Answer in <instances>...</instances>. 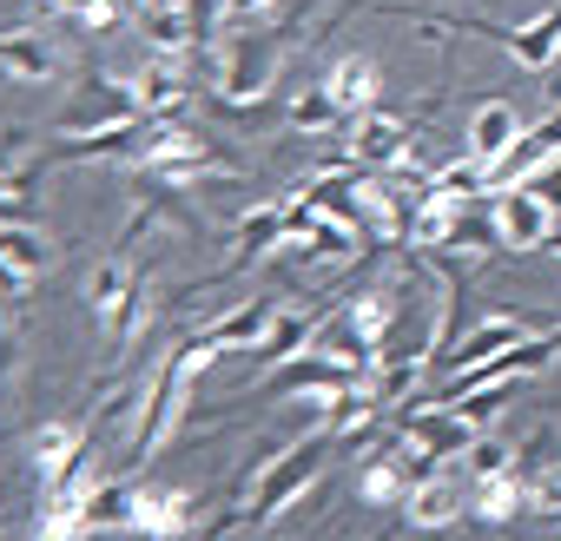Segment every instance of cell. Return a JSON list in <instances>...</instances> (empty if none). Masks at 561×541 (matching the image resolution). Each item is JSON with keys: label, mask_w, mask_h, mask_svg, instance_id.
Segmentation results:
<instances>
[{"label": "cell", "mask_w": 561, "mask_h": 541, "mask_svg": "<svg viewBox=\"0 0 561 541\" xmlns=\"http://www.w3.org/2000/svg\"><path fill=\"white\" fill-rule=\"evenodd\" d=\"M126 165H139V172H152V179H165V185H198V179L231 185V179H238V165H231L218 146H205L185 119H146L139 139H133V152H126Z\"/></svg>", "instance_id": "cell-1"}, {"label": "cell", "mask_w": 561, "mask_h": 541, "mask_svg": "<svg viewBox=\"0 0 561 541\" xmlns=\"http://www.w3.org/2000/svg\"><path fill=\"white\" fill-rule=\"evenodd\" d=\"M139 291H146V278L126 264V251L119 257H106L100 270H93V285H87V304H93V331L106 337V344H119V331H126V311L139 304Z\"/></svg>", "instance_id": "cell-7"}, {"label": "cell", "mask_w": 561, "mask_h": 541, "mask_svg": "<svg viewBox=\"0 0 561 541\" xmlns=\"http://www.w3.org/2000/svg\"><path fill=\"white\" fill-rule=\"evenodd\" d=\"M469 515L476 521H528V475H522V462H508L495 475H469Z\"/></svg>", "instance_id": "cell-15"}, {"label": "cell", "mask_w": 561, "mask_h": 541, "mask_svg": "<svg viewBox=\"0 0 561 541\" xmlns=\"http://www.w3.org/2000/svg\"><path fill=\"white\" fill-rule=\"evenodd\" d=\"M41 139H34V126H8L0 133V185H8L21 205H27V192H34V172H41V152H34Z\"/></svg>", "instance_id": "cell-24"}, {"label": "cell", "mask_w": 561, "mask_h": 541, "mask_svg": "<svg viewBox=\"0 0 561 541\" xmlns=\"http://www.w3.org/2000/svg\"><path fill=\"white\" fill-rule=\"evenodd\" d=\"M54 8H60L67 21H80L87 34H106V27L119 21V0H54Z\"/></svg>", "instance_id": "cell-30"}, {"label": "cell", "mask_w": 561, "mask_h": 541, "mask_svg": "<svg viewBox=\"0 0 561 541\" xmlns=\"http://www.w3.org/2000/svg\"><path fill=\"white\" fill-rule=\"evenodd\" d=\"M324 442H331V436L311 429V436H298V442H285V449H271V456L244 475V515H251V528H271L291 502H305V488H318V475H324Z\"/></svg>", "instance_id": "cell-2"}, {"label": "cell", "mask_w": 561, "mask_h": 541, "mask_svg": "<svg viewBox=\"0 0 561 541\" xmlns=\"http://www.w3.org/2000/svg\"><path fill=\"white\" fill-rule=\"evenodd\" d=\"M291 238V198H271V205H251L231 231V257L251 264V257H271V251H285Z\"/></svg>", "instance_id": "cell-18"}, {"label": "cell", "mask_w": 561, "mask_h": 541, "mask_svg": "<svg viewBox=\"0 0 561 541\" xmlns=\"http://www.w3.org/2000/svg\"><path fill=\"white\" fill-rule=\"evenodd\" d=\"M93 449V429L80 423V416H47L34 436H27V456H34V475H41V488H54L80 456Z\"/></svg>", "instance_id": "cell-9"}, {"label": "cell", "mask_w": 561, "mask_h": 541, "mask_svg": "<svg viewBox=\"0 0 561 541\" xmlns=\"http://www.w3.org/2000/svg\"><path fill=\"white\" fill-rule=\"evenodd\" d=\"M476 34H489L515 67H528V73H541V67H554L561 60V8H548V14H535V21H522V27H489V21H476Z\"/></svg>", "instance_id": "cell-10"}, {"label": "cell", "mask_w": 561, "mask_h": 541, "mask_svg": "<svg viewBox=\"0 0 561 541\" xmlns=\"http://www.w3.org/2000/svg\"><path fill=\"white\" fill-rule=\"evenodd\" d=\"M508 390H515V377H502V383H482V390H462V396H456V410H462L476 429H489V416L508 403Z\"/></svg>", "instance_id": "cell-29"}, {"label": "cell", "mask_w": 561, "mask_h": 541, "mask_svg": "<svg viewBox=\"0 0 561 541\" xmlns=\"http://www.w3.org/2000/svg\"><path fill=\"white\" fill-rule=\"evenodd\" d=\"M554 257H561V231H554Z\"/></svg>", "instance_id": "cell-32"}, {"label": "cell", "mask_w": 561, "mask_h": 541, "mask_svg": "<svg viewBox=\"0 0 561 541\" xmlns=\"http://www.w3.org/2000/svg\"><path fill=\"white\" fill-rule=\"evenodd\" d=\"M277 0H218V14H225V27H244V21H257V14H271Z\"/></svg>", "instance_id": "cell-31"}, {"label": "cell", "mask_w": 561, "mask_h": 541, "mask_svg": "<svg viewBox=\"0 0 561 541\" xmlns=\"http://www.w3.org/2000/svg\"><path fill=\"white\" fill-rule=\"evenodd\" d=\"M324 93L337 100L344 119H364V113H377V100H383V73H377L370 54H344V60H331Z\"/></svg>", "instance_id": "cell-13"}, {"label": "cell", "mask_w": 561, "mask_h": 541, "mask_svg": "<svg viewBox=\"0 0 561 541\" xmlns=\"http://www.w3.org/2000/svg\"><path fill=\"white\" fill-rule=\"evenodd\" d=\"M198 521V495L172 482H126V534L139 541H179Z\"/></svg>", "instance_id": "cell-5"}, {"label": "cell", "mask_w": 561, "mask_h": 541, "mask_svg": "<svg viewBox=\"0 0 561 541\" xmlns=\"http://www.w3.org/2000/svg\"><path fill=\"white\" fill-rule=\"evenodd\" d=\"M528 133V119L515 113V100H482L476 113H469V133H462V152L469 159H482V165H495L515 139Z\"/></svg>", "instance_id": "cell-14"}, {"label": "cell", "mask_w": 561, "mask_h": 541, "mask_svg": "<svg viewBox=\"0 0 561 541\" xmlns=\"http://www.w3.org/2000/svg\"><path fill=\"white\" fill-rule=\"evenodd\" d=\"M27 291H34V270H21V264L0 257V331H21V304H27Z\"/></svg>", "instance_id": "cell-28"}, {"label": "cell", "mask_w": 561, "mask_h": 541, "mask_svg": "<svg viewBox=\"0 0 561 541\" xmlns=\"http://www.w3.org/2000/svg\"><path fill=\"white\" fill-rule=\"evenodd\" d=\"M205 54H211V93H218V106L225 113H257L264 93H271V80H277V41L218 27Z\"/></svg>", "instance_id": "cell-3"}, {"label": "cell", "mask_w": 561, "mask_h": 541, "mask_svg": "<svg viewBox=\"0 0 561 541\" xmlns=\"http://www.w3.org/2000/svg\"><path fill=\"white\" fill-rule=\"evenodd\" d=\"M370 370H351V364H337V357H324V350H305V357H291V364H277L271 377H264V396H344V390H357Z\"/></svg>", "instance_id": "cell-6"}, {"label": "cell", "mask_w": 561, "mask_h": 541, "mask_svg": "<svg viewBox=\"0 0 561 541\" xmlns=\"http://www.w3.org/2000/svg\"><path fill=\"white\" fill-rule=\"evenodd\" d=\"M0 67H8L14 80H27V87H47L60 73V47L41 27H8L0 34Z\"/></svg>", "instance_id": "cell-20"}, {"label": "cell", "mask_w": 561, "mask_h": 541, "mask_svg": "<svg viewBox=\"0 0 561 541\" xmlns=\"http://www.w3.org/2000/svg\"><path fill=\"white\" fill-rule=\"evenodd\" d=\"M0 257L41 278V270H54V238L41 225H27V218H0Z\"/></svg>", "instance_id": "cell-26"}, {"label": "cell", "mask_w": 561, "mask_h": 541, "mask_svg": "<svg viewBox=\"0 0 561 541\" xmlns=\"http://www.w3.org/2000/svg\"><path fill=\"white\" fill-rule=\"evenodd\" d=\"M344 324H351L377 357H383V350H390V324H397V298H390L383 285H377V291H357V298L344 304Z\"/></svg>", "instance_id": "cell-25"}, {"label": "cell", "mask_w": 561, "mask_h": 541, "mask_svg": "<svg viewBox=\"0 0 561 541\" xmlns=\"http://www.w3.org/2000/svg\"><path fill=\"white\" fill-rule=\"evenodd\" d=\"M139 126L146 119H126V126H93V133H60L54 139V165H87V159H126L133 152V139H139Z\"/></svg>", "instance_id": "cell-21"}, {"label": "cell", "mask_w": 561, "mask_h": 541, "mask_svg": "<svg viewBox=\"0 0 561 541\" xmlns=\"http://www.w3.org/2000/svg\"><path fill=\"white\" fill-rule=\"evenodd\" d=\"M462 515H469V488H462L456 475H443V469L403 495V521L423 528V534H436V528H449V521H462Z\"/></svg>", "instance_id": "cell-16"}, {"label": "cell", "mask_w": 561, "mask_h": 541, "mask_svg": "<svg viewBox=\"0 0 561 541\" xmlns=\"http://www.w3.org/2000/svg\"><path fill=\"white\" fill-rule=\"evenodd\" d=\"M34 541H93V521H87V495H60V488H41V508H34Z\"/></svg>", "instance_id": "cell-22"}, {"label": "cell", "mask_w": 561, "mask_h": 541, "mask_svg": "<svg viewBox=\"0 0 561 541\" xmlns=\"http://www.w3.org/2000/svg\"><path fill=\"white\" fill-rule=\"evenodd\" d=\"M522 337H528V331H522V318H502V311H489V318H482L469 337H456V344H449L436 364H443V377H449V370H469V364H489V357H502V350H508V344H522Z\"/></svg>", "instance_id": "cell-19"}, {"label": "cell", "mask_w": 561, "mask_h": 541, "mask_svg": "<svg viewBox=\"0 0 561 541\" xmlns=\"http://www.w3.org/2000/svg\"><path fill=\"white\" fill-rule=\"evenodd\" d=\"M489 218H495L502 251H515V257L554 244V205H548V192H541L535 179H528V185H495V192H489Z\"/></svg>", "instance_id": "cell-4"}, {"label": "cell", "mask_w": 561, "mask_h": 541, "mask_svg": "<svg viewBox=\"0 0 561 541\" xmlns=\"http://www.w3.org/2000/svg\"><path fill=\"white\" fill-rule=\"evenodd\" d=\"M522 475H528V521H561V442L554 429H535L515 449Z\"/></svg>", "instance_id": "cell-8"}, {"label": "cell", "mask_w": 561, "mask_h": 541, "mask_svg": "<svg viewBox=\"0 0 561 541\" xmlns=\"http://www.w3.org/2000/svg\"><path fill=\"white\" fill-rule=\"evenodd\" d=\"M133 100L146 119H179L192 87H185V60H165V54H146V67L133 73Z\"/></svg>", "instance_id": "cell-12"}, {"label": "cell", "mask_w": 561, "mask_h": 541, "mask_svg": "<svg viewBox=\"0 0 561 541\" xmlns=\"http://www.w3.org/2000/svg\"><path fill=\"white\" fill-rule=\"evenodd\" d=\"M403 146H410V126H403V119H390L383 106H377V113H364V119H344V152H351L357 165H370V172H383Z\"/></svg>", "instance_id": "cell-17"}, {"label": "cell", "mask_w": 561, "mask_h": 541, "mask_svg": "<svg viewBox=\"0 0 561 541\" xmlns=\"http://www.w3.org/2000/svg\"><path fill=\"white\" fill-rule=\"evenodd\" d=\"M285 311V304H271V298H251V304H231V311H211L205 324H198V337L218 350V357H238V350H257L264 344V331H271V318Z\"/></svg>", "instance_id": "cell-11"}, {"label": "cell", "mask_w": 561, "mask_h": 541, "mask_svg": "<svg viewBox=\"0 0 561 541\" xmlns=\"http://www.w3.org/2000/svg\"><path fill=\"white\" fill-rule=\"evenodd\" d=\"M285 119H291V133H331V126H344V113H337V100L324 93V80L305 87V93H291Z\"/></svg>", "instance_id": "cell-27"}, {"label": "cell", "mask_w": 561, "mask_h": 541, "mask_svg": "<svg viewBox=\"0 0 561 541\" xmlns=\"http://www.w3.org/2000/svg\"><path fill=\"white\" fill-rule=\"evenodd\" d=\"M311 337H318V318H305V311H277L271 318V331H264V344L251 350L264 370H277V364H291V357H305L311 350Z\"/></svg>", "instance_id": "cell-23"}]
</instances>
